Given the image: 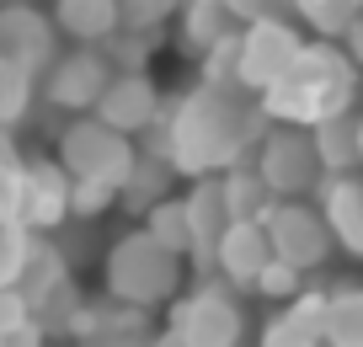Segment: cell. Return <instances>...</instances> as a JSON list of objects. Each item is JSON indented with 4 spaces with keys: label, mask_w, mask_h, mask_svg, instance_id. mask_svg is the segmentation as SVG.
<instances>
[{
    "label": "cell",
    "mask_w": 363,
    "mask_h": 347,
    "mask_svg": "<svg viewBox=\"0 0 363 347\" xmlns=\"http://www.w3.org/2000/svg\"><path fill=\"white\" fill-rule=\"evenodd\" d=\"M225 11L235 27H251V22H267V16L284 11V0H225Z\"/></svg>",
    "instance_id": "obj_33"
},
{
    "label": "cell",
    "mask_w": 363,
    "mask_h": 347,
    "mask_svg": "<svg viewBox=\"0 0 363 347\" xmlns=\"http://www.w3.org/2000/svg\"><path fill=\"white\" fill-rule=\"evenodd\" d=\"M262 107L240 86H203L182 91L177 101H160V118L145 128V155H166L177 177H219V171L240 166L257 150Z\"/></svg>",
    "instance_id": "obj_1"
},
{
    "label": "cell",
    "mask_w": 363,
    "mask_h": 347,
    "mask_svg": "<svg viewBox=\"0 0 363 347\" xmlns=\"http://www.w3.org/2000/svg\"><path fill=\"white\" fill-rule=\"evenodd\" d=\"M262 236H267V251L272 262H284V268L294 272H315L331 262V251H337V241H331V230L320 224L315 203H267V214H262Z\"/></svg>",
    "instance_id": "obj_7"
},
{
    "label": "cell",
    "mask_w": 363,
    "mask_h": 347,
    "mask_svg": "<svg viewBox=\"0 0 363 347\" xmlns=\"http://www.w3.org/2000/svg\"><path fill=\"white\" fill-rule=\"evenodd\" d=\"M299 289H305V272L284 268V262H267V268L257 272V283H251V294H262V299H278V304H289Z\"/></svg>",
    "instance_id": "obj_30"
},
{
    "label": "cell",
    "mask_w": 363,
    "mask_h": 347,
    "mask_svg": "<svg viewBox=\"0 0 363 347\" xmlns=\"http://www.w3.org/2000/svg\"><path fill=\"white\" fill-rule=\"evenodd\" d=\"M315 198H320L315 214L331 230V241H337L347 257H358L363 251V182H358V171H347V177H320Z\"/></svg>",
    "instance_id": "obj_15"
},
{
    "label": "cell",
    "mask_w": 363,
    "mask_h": 347,
    "mask_svg": "<svg viewBox=\"0 0 363 347\" xmlns=\"http://www.w3.org/2000/svg\"><path fill=\"white\" fill-rule=\"evenodd\" d=\"M139 230H145L160 251H171V257H187V246H193V236H187V214H182V198H160L155 209L145 214Z\"/></svg>",
    "instance_id": "obj_26"
},
{
    "label": "cell",
    "mask_w": 363,
    "mask_h": 347,
    "mask_svg": "<svg viewBox=\"0 0 363 347\" xmlns=\"http://www.w3.org/2000/svg\"><path fill=\"white\" fill-rule=\"evenodd\" d=\"M166 331L182 347H240L246 336V310L240 294H230L219 278H198L193 294H177L166 315Z\"/></svg>",
    "instance_id": "obj_4"
},
{
    "label": "cell",
    "mask_w": 363,
    "mask_h": 347,
    "mask_svg": "<svg viewBox=\"0 0 363 347\" xmlns=\"http://www.w3.org/2000/svg\"><path fill=\"white\" fill-rule=\"evenodd\" d=\"M182 0H118V27L128 33H166Z\"/></svg>",
    "instance_id": "obj_28"
},
{
    "label": "cell",
    "mask_w": 363,
    "mask_h": 347,
    "mask_svg": "<svg viewBox=\"0 0 363 347\" xmlns=\"http://www.w3.org/2000/svg\"><path fill=\"white\" fill-rule=\"evenodd\" d=\"M80 310H86V294H80V283H75V278H59L54 289H48L43 299L27 310V321H33L38 331H43V342H48V336H75Z\"/></svg>",
    "instance_id": "obj_22"
},
{
    "label": "cell",
    "mask_w": 363,
    "mask_h": 347,
    "mask_svg": "<svg viewBox=\"0 0 363 347\" xmlns=\"http://www.w3.org/2000/svg\"><path fill=\"white\" fill-rule=\"evenodd\" d=\"M171 187H177V171H171L166 155H145V150H134V160H128L123 182H118V203H123L134 219H145L150 209H155L160 198H171Z\"/></svg>",
    "instance_id": "obj_17"
},
{
    "label": "cell",
    "mask_w": 363,
    "mask_h": 347,
    "mask_svg": "<svg viewBox=\"0 0 363 347\" xmlns=\"http://www.w3.org/2000/svg\"><path fill=\"white\" fill-rule=\"evenodd\" d=\"M0 59L27 70L33 80L43 75L59 59V33L48 22V11H38V6H6L0 11Z\"/></svg>",
    "instance_id": "obj_10"
},
{
    "label": "cell",
    "mask_w": 363,
    "mask_h": 347,
    "mask_svg": "<svg viewBox=\"0 0 363 347\" xmlns=\"http://www.w3.org/2000/svg\"><path fill=\"white\" fill-rule=\"evenodd\" d=\"M155 48H160V33H128V27H113V33L96 43V54L107 59L113 75H150Z\"/></svg>",
    "instance_id": "obj_24"
},
{
    "label": "cell",
    "mask_w": 363,
    "mask_h": 347,
    "mask_svg": "<svg viewBox=\"0 0 363 347\" xmlns=\"http://www.w3.org/2000/svg\"><path fill=\"white\" fill-rule=\"evenodd\" d=\"M91 118L102 128H113V134L134 139L160 118V86L150 75H113L96 97V107H91Z\"/></svg>",
    "instance_id": "obj_11"
},
{
    "label": "cell",
    "mask_w": 363,
    "mask_h": 347,
    "mask_svg": "<svg viewBox=\"0 0 363 347\" xmlns=\"http://www.w3.org/2000/svg\"><path fill=\"white\" fill-rule=\"evenodd\" d=\"M257 347H320V342H315V336H310L289 310H278V315H267V326H262Z\"/></svg>",
    "instance_id": "obj_32"
},
{
    "label": "cell",
    "mask_w": 363,
    "mask_h": 347,
    "mask_svg": "<svg viewBox=\"0 0 363 347\" xmlns=\"http://www.w3.org/2000/svg\"><path fill=\"white\" fill-rule=\"evenodd\" d=\"M150 347H182V342H177V336H171V331H160V336H155V342H150Z\"/></svg>",
    "instance_id": "obj_37"
},
{
    "label": "cell",
    "mask_w": 363,
    "mask_h": 347,
    "mask_svg": "<svg viewBox=\"0 0 363 347\" xmlns=\"http://www.w3.org/2000/svg\"><path fill=\"white\" fill-rule=\"evenodd\" d=\"M299 48H305V38H299L284 16L240 27V38H235V86L246 91V97H262L272 80L294 65Z\"/></svg>",
    "instance_id": "obj_8"
},
{
    "label": "cell",
    "mask_w": 363,
    "mask_h": 347,
    "mask_svg": "<svg viewBox=\"0 0 363 347\" xmlns=\"http://www.w3.org/2000/svg\"><path fill=\"white\" fill-rule=\"evenodd\" d=\"M310 150H315V160H320V177H347V171H358V160H363L358 101L331 112V118H320V123H310Z\"/></svg>",
    "instance_id": "obj_16"
},
{
    "label": "cell",
    "mask_w": 363,
    "mask_h": 347,
    "mask_svg": "<svg viewBox=\"0 0 363 347\" xmlns=\"http://www.w3.org/2000/svg\"><path fill=\"white\" fill-rule=\"evenodd\" d=\"M16 150H11V134H6V128H0V160H11Z\"/></svg>",
    "instance_id": "obj_36"
},
{
    "label": "cell",
    "mask_w": 363,
    "mask_h": 347,
    "mask_svg": "<svg viewBox=\"0 0 363 347\" xmlns=\"http://www.w3.org/2000/svg\"><path fill=\"white\" fill-rule=\"evenodd\" d=\"M289 6L305 16V27L320 43H342L363 16V0H289Z\"/></svg>",
    "instance_id": "obj_25"
},
{
    "label": "cell",
    "mask_w": 363,
    "mask_h": 347,
    "mask_svg": "<svg viewBox=\"0 0 363 347\" xmlns=\"http://www.w3.org/2000/svg\"><path fill=\"white\" fill-rule=\"evenodd\" d=\"M0 347H48V342H43V331L27 321V326H16V331H0Z\"/></svg>",
    "instance_id": "obj_35"
},
{
    "label": "cell",
    "mask_w": 363,
    "mask_h": 347,
    "mask_svg": "<svg viewBox=\"0 0 363 347\" xmlns=\"http://www.w3.org/2000/svg\"><path fill=\"white\" fill-rule=\"evenodd\" d=\"M358 101V65L342 54V43H305L294 54V65L272 80L267 91L257 97L262 118L267 123H294V128H310L331 112L352 107Z\"/></svg>",
    "instance_id": "obj_2"
},
{
    "label": "cell",
    "mask_w": 363,
    "mask_h": 347,
    "mask_svg": "<svg viewBox=\"0 0 363 347\" xmlns=\"http://www.w3.org/2000/svg\"><path fill=\"white\" fill-rule=\"evenodd\" d=\"M69 219V177L54 160H22V203H16V224L27 236H48Z\"/></svg>",
    "instance_id": "obj_12"
},
{
    "label": "cell",
    "mask_w": 363,
    "mask_h": 347,
    "mask_svg": "<svg viewBox=\"0 0 363 347\" xmlns=\"http://www.w3.org/2000/svg\"><path fill=\"white\" fill-rule=\"evenodd\" d=\"M118 203L113 182H69V219H96Z\"/></svg>",
    "instance_id": "obj_29"
},
{
    "label": "cell",
    "mask_w": 363,
    "mask_h": 347,
    "mask_svg": "<svg viewBox=\"0 0 363 347\" xmlns=\"http://www.w3.org/2000/svg\"><path fill=\"white\" fill-rule=\"evenodd\" d=\"M171 22H177L182 48H187V54H198V59H203L225 33H235V22H230V11H225V0H182Z\"/></svg>",
    "instance_id": "obj_20"
},
{
    "label": "cell",
    "mask_w": 363,
    "mask_h": 347,
    "mask_svg": "<svg viewBox=\"0 0 363 347\" xmlns=\"http://www.w3.org/2000/svg\"><path fill=\"white\" fill-rule=\"evenodd\" d=\"M48 22H54V33H65L75 48H96L118 27V0H54Z\"/></svg>",
    "instance_id": "obj_18"
},
{
    "label": "cell",
    "mask_w": 363,
    "mask_h": 347,
    "mask_svg": "<svg viewBox=\"0 0 363 347\" xmlns=\"http://www.w3.org/2000/svg\"><path fill=\"white\" fill-rule=\"evenodd\" d=\"M320 347H363V294L352 289V283H337V289H326Z\"/></svg>",
    "instance_id": "obj_21"
},
{
    "label": "cell",
    "mask_w": 363,
    "mask_h": 347,
    "mask_svg": "<svg viewBox=\"0 0 363 347\" xmlns=\"http://www.w3.org/2000/svg\"><path fill=\"white\" fill-rule=\"evenodd\" d=\"M257 171V182L267 187L272 203H305L310 192L320 187V160L310 150V128H294V123H267L257 139V155L246 160Z\"/></svg>",
    "instance_id": "obj_5"
},
{
    "label": "cell",
    "mask_w": 363,
    "mask_h": 347,
    "mask_svg": "<svg viewBox=\"0 0 363 347\" xmlns=\"http://www.w3.org/2000/svg\"><path fill=\"white\" fill-rule=\"evenodd\" d=\"M219 198H225V214H230V224H257L262 214H267V187L257 182V171L240 160V166H230V171H219Z\"/></svg>",
    "instance_id": "obj_23"
},
{
    "label": "cell",
    "mask_w": 363,
    "mask_h": 347,
    "mask_svg": "<svg viewBox=\"0 0 363 347\" xmlns=\"http://www.w3.org/2000/svg\"><path fill=\"white\" fill-rule=\"evenodd\" d=\"M27 230L16 219H0V289H11L16 283V268H22V257H27Z\"/></svg>",
    "instance_id": "obj_31"
},
{
    "label": "cell",
    "mask_w": 363,
    "mask_h": 347,
    "mask_svg": "<svg viewBox=\"0 0 363 347\" xmlns=\"http://www.w3.org/2000/svg\"><path fill=\"white\" fill-rule=\"evenodd\" d=\"M102 278H107V299L134 304V310H155V304H171L182 294L187 262L160 251L145 230H123V236L107 246Z\"/></svg>",
    "instance_id": "obj_3"
},
{
    "label": "cell",
    "mask_w": 363,
    "mask_h": 347,
    "mask_svg": "<svg viewBox=\"0 0 363 347\" xmlns=\"http://www.w3.org/2000/svg\"><path fill=\"white\" fill-rule=\"evenodd\" d=\"M75 342L80 347H150L155 342L150 310H134V304H118V299H86Z\"/></svg>",
    "instance_id": "obj_14"
},
{
    "label": "cell",
    "mask_w": 363,
    "mask_h": 347,
    "mask_svg": "<svg viewBox=\"0 0 363 347\" xmlns=\"http://www.w3.org/2000/svg\"><path fill=\"white\" fill-rule=\"evenodd\" d=\"M128 160H134V139L113 134V128H102L96 118H69L65 128H59L54 139V166L65 171L69 182H123Z\"/></svg>",
    "instance_id": "obj_6"
},
{
    "label": "cell",
    "mask_w": 363,
    "mask_h": 347,
    "mask_svg": "<svg viewBox=\"0 0 363 347\" xmlns=\"http://www.w3.org/2000/svg\"><path fill=\"white\" fill-rule=\"evenodd\" d=\"M33 97H38V80L27 75V70H16V65L0 59V128H6V134L33 112Z\"/></svg>",
    "instance_id": "obj_27"
},
{
    "label": "cell",
    "mask_w": 363,
    "mask_h": 347,
    "mask_svg": "<svg viewBox=\"0 0 363 347\" xmlns=\"http://www.w3.org/2000/svg\"><path fill=\"white\" fill-rule=\"evenodd\" d=\"M59 278H69V262H65V251H59V241H54V236H33V241H27V257H22V268H16V283H11V289L22 294L27 310H33V304L43 299Z\"/></svg>",
    "instance_id": "obj_19"
},
{
    "label": "cell",
    "mask_w": 363,
    "mask_h": 347,
    "mask_svg": "<svg viewBox=\"0 0 363 347\" xmlns=\"http://www.w3.org/2000/svg\"><path fill=\"white\" fill-rule=\"evenodd\" d=\"M27 326V299L16 289H0V331H16Z\"/></svg>",
    "instance_id": "obj_34"
},
{
    "label": "cell",
    "mask_w": 363,
    "mask_h": 347,
    "mask_svg": "<svg viewBox=\"0 0 363 347\" xmlns=\"http://www.w3.org/2000/svg\"><path fill=\"white\" fill-rule=\"evenodd\" d=\"M272 262L267 251V236H262V224H225L214 241V251H208V278H219L230 294L251 289L257 283V272Z\"/></svg>",
    "instance_id": "obj_13"
},
{
    "label": "cell",
    "mask_w": 363,
    "mask_h": 347,
    "mask_svg": "<svg viewBox=\"0 0 363 347\" xmlns=\"http://www.w3.org/2000/svg\"><path fill=\"white\" fill-rule=\"evenodd\" d=\"M107 80H113V70H107V59L96 54V48H69V54H59L54 65L43 70V101L54 112L86 118V112L96 107Z\"/></svg>",
    "instance_id": "obj_9"
},
{
    "label": "cell",
    "mask_w": 363,
    "mask_h": 347,
    "mask_svg": "<svg viewBox=\"0 0 363 347\" xmlns=\"http://www.w3.org/2000/svg\"><path fill=\"white\" fill-rule=\"evenodd\" d=\"M6 6H33V0H0V11H6Z\"/></svg>",
    "instance_id": "obj_38"
}]
</instances>
